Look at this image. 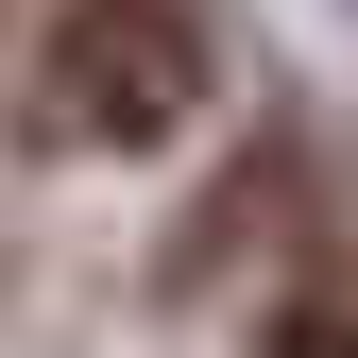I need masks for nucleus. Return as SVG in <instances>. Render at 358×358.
Wrapping results in <instances>:
<instances>
[{
  "instance_id": "f257e3e1",
  "label": "nucleus",
  "mask_w": 358,
  "mask_h": 358,
  "mask_svg": "<svg viewBox=\"0 0 358 358\" xmlns=\"http://www.w3.org/2000/svg\"><path fill=\"white\" fill-rule=\"evenodd\" d=\"M222 85V34L205 0H52V34H34V137L52 154H154L188 137Z\"/></svg>"
},
{
  "instance_id": "f03ea898",
  "label": "nucleus",
  "mask_w": 358,
  "mask_h": 358,
  "mask_svg": "<svg viewBox=\"0 0 358 358\" xmlns=\"http://www.w3.org/2000/svg\"><path fill=\"white\" fill-rule=\"evenodd\" d=\"M239 358H358V290H273Z\"/></svg>"
},
{
  "instance_id": "7ed1b4c3",
  "label": "nucleus",
  "mask_w": 358,
  "mask_h": 358,
  "mask_svg": "<svg viewBox=\"0 0 358 358\" xmlns=\"http://www.w3.org/2000/svg\"><path fill=\"white\" fill-rule=\"evenodd\" d=\"M341 17H358V0H341Z\"/></svg>"
}]
</instances>
